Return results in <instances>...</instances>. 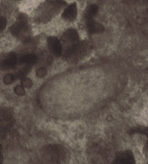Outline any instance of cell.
Instances as JSON below:
<instances>
[{
  "label": "cell",
  "instance_id": "cell-1",
  "mask_svg": "<svg viewBox=\"0 0 148 164\" xmlns=\"http://www.w3.org/2000/svg\"><path fill=\"white\" fill-rule=\"evenodd\" d=\"M28 29V19L25 15H20L17 21L10 27V32L13 35L19 37Z\"/></svg>",
  "mask_w": 148,
  "mask_h": 164
},
{
  "label": "cell",
  "instance_id": "cell-2",
  "mask_svg": "<svg viewBox=\"0 0 148 164\" xmlns=\"http://www.w3.org/2000/svg\"><path fill=\"white\" fill-rule=\"evenodd\" d=\"M17 64V56L15 53H9L0 56V69L7 70L14 67Z\"/></svg>",
  "mask_w": 148,
  "mask_h": 164
},
{
  "label": "cell",
  "instance_id": "cell-3",
  "mask_svg": "<svg viewBox=\"0 0 148 164\" xmlns=\"http://www.w3.org/2000/svg\"><path fill=\"white\" fill-rule=\"evenodd\" d=\"M48 46L51 52L56 56H59L62 53V46L58 38L56 37L51 36L48 38Z\"/></svg>",
  "mask_w": 148,
  "mask_h": 164
},
{
  "label": "cell",
  "instance_id": "cell-4",
  "mask_svg": "<svg viewBox=\"0 0 148 164\" xmlns=\"http://www.w3.org/2000/svg\"><path fill=\"white\" fill-rule=\"evenodd\" d=\"M134 158L131 151H127L121 152L116 155L113 163L116 164H129L134 163Z\"/></svg>",
  "mask_w": 148,
  "mask_h": 164
},
{
  "label": "cell",
  "instance_id": "cell-5",
  "mask_svg": "<svg viewBox=\"0 0 148 164\" xmlns=\"http://www.w3.org/2000/svg\"><path fill=\"white\" fill-rule=\"evenodd\" d=\"M86 26H87V31L90 34L100 33L103 32L104 27L101 24L95 21L93 17L91 18H86Z\"/></svg>",
  "mask_w": 148,
  "mask_h": 164
},
{
  "label": "cell",
  "instance_id": "cell-6",
  "mask_svg": "<svg viewBox=\"0 0 148 164\" xmlns=\"http://www.w3.org/2000/svg\"><path fill=\"white\" fill-rule=\"evenodd\" d=\"M77 15V7L76 3L71 4L67 7L62 13V18L67 21H73Z\"/></svg>",
  "mask_w": 148,
  "mask_h": 164
},
{
  "label": "cell",
  "instance_id": "cell-7",
  "mask_svg": "<svg viewBox=\"0 0 148 164\" xmlns=\"http://www.w3.org/2000/svg\"><path fill=\"white\" fill-rule=\"evenodd\" d=\"M64 40L72 44L79 42V35L75 29H68L64 34Z\"/></svg>",
  "mask_w": 148,
  "mask_h": 164
},
{
  "label": "cell",
  "instance_id": "cell-8",
  "mask_svg": "<svg viewBox=\"0 0 148 164\" xmlns=\"http://www.w3.org/2000/svg\"><path fill=\"white\" fill-rule=\"evenodd\" d=\"M98 7L95 5H91L87 8L85 12V17L86 18H91L98 13Z\"/></svg>",
  "mask_w": 148,
  "mask_h": 164
},
{
  "label": "cell",
  "instance_id": "cell-9",
  "mask_svg": "<svg viewBox=\"0 0 148 164\" xmlns=\"http://www.w3.org/2000/svg\"><path fill=\"white\" fill-rule=\"evenodd\" d=\"M37 56L35 54H27L23 56L21 62L28 64H33L36 62Z\"/></svg>",
  "mask_w": 148,
  "mask_h": 164
},
{
  "label": "cell",
  "instance_id": "cell-10",
  "mask_svg": "<svg viewBox=\"0 0 148 164\" xmlns=\"http://www.w3.org/2000/svg\"><path fill=\"white\" fill-rule=\"evenodd\" d=\"M30 70V68L28 67H25V68H23V70H20L19 72H17V73H16L15 75H14L15 78H24L27 75V74L28 73V72H29Z\"/></svg>",
  "mask_w": 148,
  "mask_h": 164
},
{
  "label": "cell",
  "instance_id": "cell-11",
  "mask_svg": "<svg viewBox=\"0 0 148 164\" xmlns=\"http://www.w3.org/2000/svg\"><path fill=\"white\" fill-rule=\"evenodd\" d=\"M15 80L14 74H7L4 77L3 81L6 85H9V84L12 83V81Z\"/></svg>",
  "mask_w": 148,
  "mask_h": 164
},
{
  "label": "cell",
  "instance_id": "cell-12",
  "mask_svg": "<svg viewBox=\"0 0 148 164\" xmlns=\"http://www.w3.org/2000/svg\"><path fill=\"white\" fill-rule=\"evenodd\" d=\"M14 91L18 96H23L25 94V89L23 85H17L16 87H15Z\"/></svg>",
  "mask_w": 148,
  "mask_h": 164
},
{
  "label": "cell",
  "instance_id": "cell-13",
  "mask_svg": "<svg viewBox=\"0 0 148 164\" xmlns=\"http://www.w3.org/2000/svg\"><path fill=\"white\" fill-rule=\"evenodd\" d=\"M22 85L25 88H31L33 85V82L31 79L29 78H22L21 80Z\"/></svg>",
  "mask_w": 148,
  "mask_h": 164
},
{
  "label": "cell",
  "instance_id": "cell-14",
  "mask_svg": "<svg viewBox=\"0 0 148 164\" xmlns=\"http://www.w3.org/2000/svg\"><path fill=\"white\" fill-rule=\"evenodd\" d=\"M47 73V70L44 67H42V68L38 69L36 71V75L38 78H42V77H44L45 75Z\"/></svg>",
  "mask_w": 148,
  "mask_h": 164
},
{
  "label": "cell",
  "instance_id": "cell-15",
  "mask_svg": "<svg viewBox=\"0 0 148 164\" xmlns=\"http://www.w3.org/2000/svg\"><path fill=\"white\" fill-rule=\"evenodd\" d=\"M7 25L6 19L4 17H0V32L2 31L5 28Z\"/></svg>",
  "mask_w": 148,
  "mask_h": 164
}]
</instances>
